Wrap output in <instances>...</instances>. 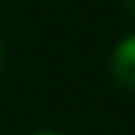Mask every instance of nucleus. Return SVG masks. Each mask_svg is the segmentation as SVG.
Masks as SVG:
<instances>
[{
  "mask_svg": "<svg viewBox=\"0 0 135 135\" xmlns=\"http://www.w3.org/2000/svg\"><path fill=\"white\" fill-rule=\"evenodd\" d=\"M124 3H127V9H129V12L135 15V0H124Z\"/></svg>",
  "mask_w": 135,
  "mask_h": 135,
  "instance_id": "obj_3",
  "label": "nucleus"
},
{
  "mask_svg": "<svg viewBox=\"0 0 135 135\" xmlns=\"http://www.w3.org/2000/svg\"><path fill=\"white\" fill-rule=\"evenodd\" d=\"M109 69L118 86L135 92V35H127L124 40L115 43L112 57H109Z\"/></svg>",
  "mask_w": 135,
  "mask_h": 135,
  "instance_id": "obj_1",
  "label": "nucleus"
},
{
  "mask_svg": "<svg viewBox=\"0 0 135 135\" xmlns=\"http://www.w3.org/2000/svg\"><path fill=\"white\" fill-rule=\"evenodd\" d=\"M32 135H57V132H32Z\"/></svg>",
  "mask_w": 135,
  "mask_h": 135,
  "instance_id": "obj_4",
  "label": "nucleus"
},
{
  "mask_svg": "<svg viewBox=\"0 0 135 135\" xmlns=\"http://www.w3.org/2000/svg\"><path fill=\"white\" fill-rule=\"evenodd\" d=\"M3 63H6V52H3V43H0V72H3Z\"/></svg>",
  "mask_w": 135,
  "mask_h": 135,
  "instance_id": "obj_2",
  "label": "nucleus"
}]
</instances>
